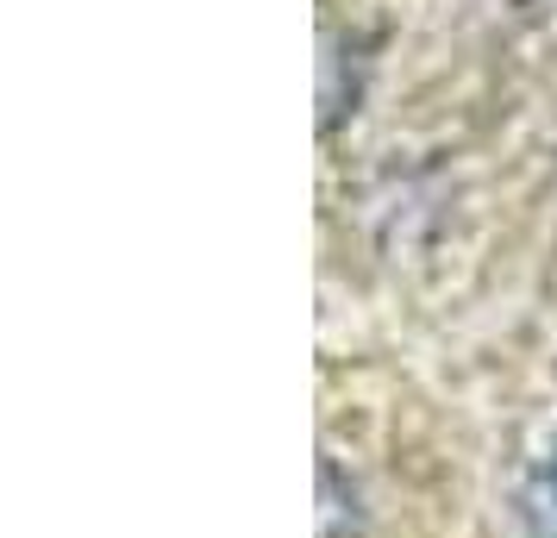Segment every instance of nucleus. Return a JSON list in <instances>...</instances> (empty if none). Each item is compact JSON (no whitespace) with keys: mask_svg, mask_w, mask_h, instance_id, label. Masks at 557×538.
I'll list each match as a JSON object with an SVG mask.
<instances>
[{"mask_svg":"<svg viewBox=\"0 0 557 538\" xmlns=\"http://www.w3.org/2000/svg\"><path fill=\"white\" fill-rule=\"evenodd\" d=\"M520 526L527 538H557V451L532 463L527 488H520Z\"/></svg>","mask_w":557,"mask_h":538,"instance_id":"nucleus-1","label":"nucleus"}]
</instances>
